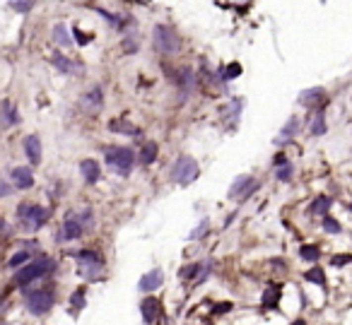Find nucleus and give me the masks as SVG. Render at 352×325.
Returning <instances> with one entry per match:
<instances>
[{
    "label": "nucleus",
    "instance_id": "nucleus-19",
    "mask_svg": "<svg viewBox=\"0 0 352 325\" xmlns=\"http://www.w3.org/2000/svg\"><path fill=\"white\" fill-rule=\"evenodd\" d=\"M297 130H299V118H297V116L287 118V123H285L282 130H280V138H275V144H285L287 140H292V138L297 135Z\"/></svg>",
    "mask_w": 352,
    "mask_h": 325
},
{
    "label": "nucleus",
    "instance_id": "nucleus-14",
    "mask_svg": "<svg viewBox=\"0 0 352 325\" xmlns=\"http://www.w3.org/2000/svg\"><path fill=\"white\" fill-rule=\"evenodd\" d=\"M24 154H27V159H29L32 164L41 162V140H39L37 135L24 138Z\"/></svg>",
    "mask_w": 352,
    "mask_h": 325
},
{
    "label": "nucleus",
    "instance_id": "nucleus-33",
    "mask_svg": "<svg viewBox=\"0 0 352 325\" xmlns=\"http://www.w3.org/2000/svg\"><path fill=\"white\" fill-rule=\"evenodd\" d=\"M34 2L37 0H10V7L17 10V12H29L34 7Z\"/></svg>",
    "mask_w": 352,
    "mask_h": 325
},
{
    "label": "nucleus",
    "instance_id": "nucleus-43",
    "mask_svg": "<svg viewBox=\"0 0 352 325\" xmlns=\"http://www.w3.org/2000/svg\"><path fill=\"white\" fill-rule=\"evenodd\" d=\"M290 325H306V323H304V321L299 318V321H292V323H290Z\"/></svg>",
    "mask_w": 352,
    "mask_h": 325
},
{
    "label": "nucleus",
    "instance_id": "nucleus-24",
    "mask_svg": "<svg viewBox=\"0 0 352 325\" xmlns=\"http://www.w3.org/2000/svg\"><path fill=\"white\" fill-rule=\"evenodd\" d=\"M157 149H159V147H157V142H145V144H143L140 157H138V159H140V164H143V166H148V164L154 162V159H157Z\"/></svg>",
    "mask_w": 352,
    "mask_h": 325
},
{
    "label": "nucleus",
    "instance_id": "nucleus-20",
    "mask_svg": "<svg viewBox=\"0 0 352 325\" xmlns=\"http://www.w3.org/2000/svg\"><path fill=\"white\" fill-rule=\"evenodd\" d=\"M201 268H203V265H201V263H193V265H186V268H181V270H179V277H181V279H196V282H201V279H205V275H207V268H205L203 272H201Z\"/></svg>",
    "mask_w": 352,
    "mask_h": 325
},
{
    "label": "nucleus",
    "instance_id": "nucleus-4",
    "mask_svg": "<svg viewBox=\"0 0 352 325\" xmlns=\"http://www.w3.org/2000/svg\"><path fill=\"white\" fill-rule=\"evenodd\" d=\"M51 270H53V260L46 258V255H41V258H37V260H29V263L15 275V284L24 287V284L34 282V279H39V277L49 275Z\"/></svg>",
    "mask_w": 352,
    "mask_h": 325
},
{
    "label": "nucleus",
    "instance_id": "nucleus-7",
    "mask_svg": "<svg viewBox=\"0 0 352 325\" xmlns=\"http://www.w3.org/2000/svg\"><path fill=\"white\" fill-rule=\"evenodd\" d=\"M56 304V291L53 287H41V289H34V291H27V308L32 313H46L51 311V306Z\"/></svg>",
    "mask_w": 352,
    "mask_h": 325
},
{
    "label": "nucleus",
    "instance_id": "nucleus-22",
    "mask_svg": "<svg viewBox=\"0 0 352 325\" xmlns=\"http://www.w3.org/2000/svg\"><path fill=\"white\" fill-rule=\"evenodd\" d=\"M53 65H56V68L63 72V75H73V72L80 70V65H75L73 60H70V58H65L63 53H56V55H53Z\"/></svg>",
    "mask_w": 352,
    "mask_h": 325
},
{
    "label": "nucleus",
    "instance_id": "nucleus-27",
    "mask_svg": "<svg viewBox=\"0 0 352 325\" xmlns=\"http://www.w3.org/2000/svg\"><path fill=\"white\" fill-rule=\"evenodd\" d=\"M326 116L323 111H316V116L311 118V135H326Z\"/></svg>",
    "mask_w": 352,
    "mask_h": 325
},
{
    "label": "nucleus",
    "instance_id": "nucleus-28",
    "mask_svg": "<svg viewBox=\"0 0 352 325\" xmlns=\"http://www.w3.org/2000/svg\"><path fill=\"white\" fill-rule=\"evenodd\" d=\"M85 299H87V289L85 287H77L73 291V296H70V306L73 311H80V308H85Z\"/></svg>",
    "mask_w": 352,
    "mask_h": 325
},
{
    "label": "nucleus",
    "instance_id": "nucleus-44",
    "mask_svg": "<svg viewBox=\"0 0 352 325\" xmlns=\"http://www.w3.org/2000/svg\"><path fill=\"white\" fill-rule=\"evenodd\" d=\"M350 210H352V205H350Z\"/></svg>",
    "mask_w": 352,
    "mask_h": 325
},
{
    "label": "nucleus",
    "instance_id": "nucleus-13",
    "mask_svg": "<svg viewBox=\"0 0 352 325\" xmlns=\"http://www.w3.org/2000/svg\"><path fill=\"white\" fill-rule=\"evenodd\" d=\"M17 123V108L12 106V101H0V126L2 128H12Z\"/></svg>",
    "mask_w": 352,
    "mask_h": 325
},
{
    "label": "nucleus",
    "instance_id": "nucleus-41",
    "mask_svg": "<svg viewBox=\"0 0 352 325\" xmlns=\"http://www.w3.org/2000/svg\"><path fill=\"white\" fill-rule=\"evenodd\" d=\"M5 234H7V224L0 219V236H5Z\"/></svg>",
    "mask_w": 352,
    "mask_h": 325
},
{
    "label": "nucleus",
    "instance_id": "nucleus-36",
    "mask_svg": "<svg viewBox=\"0 0 352 325\" xmlns=\"http://www.w3.org/2000/svg\"><path fill=\"white\" fill-rule=\"evenodd\" d=\"M207 227H210V219H203L198 227H196V232H191V238H201V236L207 234Z\"/></svg>",
    "mask_w": 352,
    "mask_h": 325
},
{
    "label": "nucleus",
    "instance_id": "nucleus-18",
    "mask_svg": "<svg viewBox=\"0 0 352 325\" xmlns=\"http://www.w3.org/2000/svg\"><path fill=\"white\" fill-rule=\"evenodd\" d=\"M109 130H111V133H118V135H138V133H140L128 118H113V121H109Z\"/></svg>",
    "mask_w": 352,
    "mask_h": 325
},
{
    "label": "nucleus",
    "instance_id": "nucleus-35",
    "mask_svg": "<svg viewBox=\"0 0 352 325\" xmlns=\"http://www.w3.org/2000/svg\"><path fill=\"white\" fill-rule=\"evenodd\" d=\"M239 75H241V65H239V63H229V65H227V70L222 72L224 80H234V77H239Z\"/></svg>",
    "mask_w": 352,
    "mask_h": 325
},
{
    "label": "nucleus",
    "instance_id": "nucleus-3",
    "mask_svg": "<svg viewBox=\"0 0 352 325\" xmlns=\"http://www.w3.org/2000/svg\"><path fill=\"white\" fill-rule=\"evenodd\" d=\"M152 41H154V48L164 55L179 53V48H181V39H179L176 32H174L171 27H167V24H154V29H152Z\"/></svg>",
    "mask_w": 352,
    "mask_h": 325
},
{
    "label": "nucleus",
    "instance_id": "nucleus-21",
    "mask_svg": "<svg viewBox=\"0 0 352 325\" xmlns=\"http://www.w3.org/2000/svg\"><path fill=\"white\" fill-rule=\"evenodd\" d=\"M263 306L265 308H278V301H280V284H268L265 291H263Z\"/></svg>",
    "mask_w": 352,
    "mask_h": 325
},
{
    "label": "nucleus",
    "instance_id": "nucleus-32",
    "mask_svg": "<svg viewBox=\"0 0 352 325\" xmlns=\"http://www.w3.org/2000/svg\"><path fill=\"white\" fill-rule=\"evenodd\" d=\"M24 263H29V251H19V253H15V255L10 258L7 268H19V265H24Z\"/></svg>",
    "mask_w": 352,
    "mask_h": 325
},
{
    "label": "nucleus",
    "instance_id": "nucleus-10",
    "mask_svg": "<svg viewBox=\"0 0 352 325\" xmlns=\"http://www.w3.org/2000/svg\"><path fill=\"white\" fill-rule=\"evenodd\" d=\"M162 282H164V272L159 270V268H154V270L145 272V275L140 277L138 289H140V291H154V289L162 287Z\"/></svg>",
    "mask_w": 352,
    "mask_h": 325
},
{
    "label": "nucleus",
    "instance_id": "nucleus-26",
    "mask_svg": "<svg viewBox=\"0 0 352 325\" xmlns=\"http://www.w3.org/2000/svg\"><path fill=\"white\" fill-rule=\"evenodd\" d=\"M331 205H333V200L328 198V195H318V198L311 202V212H314V215H326V212L331 210Z\"/></svg>",
    "mask_w": 352,
    "mask_h": 325
},
{
    "label": "nucleus",
    "instance_id": "nucleus-34",
    "mask_svg": "<svg viewBox=\"0 0 352 325\" xmlns=\"http://www.w3.org/2000/svg\"><path fill=\"white\" fill-rule=\"evenodd\" d=\"M323 229H326L328 234H340V222L326 215V217H323Z\"/></svg>",
    "mask_w": 352,
    "mask_h": 325
},
{
    "label": "nucleus",
    "instance_id": "nucleus-8",
    "mask_svg": "<svg viewBox=\"0 0 352 325\" xmlns=\"http://www.w3.org/2000/svg\"><path fill=\"white\" fill-rule=\"evenodd\" d=\"M256 179L253 176H249V174H244V176H239V179H234V183H232V188H229V198L232 200H246L251 198V193L256 190Z\"/></svg>",
    "mask_w": 352,
    "mask_h": 325
},
{
    "label": "nucleus",
    "instance_id": "nucleus-29",
    "mask_svg": "<svg viewBox=\"0 0 352 325\" xmlns=\"http://www.w3.org/2000/svg\"><path fill=\"white\" fill-rule=\"evenodd\" d=\"M275 179L282 181V183H287V181L292 179V164L290 162H282L275 166Z\"/></svg>",
    "mask_w": 352,
    "mask_h": 325
},
{
    "label": "nucleus",
    "instance_id": "nucleus-16",
    "mask_svg": "<svg viewBox=\"0 0 352 325\" xmlns=\"http://www.w3.org/2000/svg\"><path fill=\"white\" fill-rule=\"evenodd\" d=\"M140 313H143V321L148 325H152L154 321H157V316H159V301L157 299H145L143 304H140Z\"/></svg>",
    "mask_w": 352,
    "mask_h": 325
},
{
    "label": "nucleus",
    "instance_id": "nucleus-6",
    "mask_svg": "<svg viewBox=\"0 0 352 325\" xmlns=\"http://www.w3.org/2000/svg\"><path fill=\"white\" fill-rule=\"evenodd\" d=\"M198 174H201L198 162L193 157H188V154H181L174 162V166H171V181L179 183V186H191L193 181L198 179Z\"/></svg>",
    "mask_w": 352,
    "mask_h": 325
},
{
    "label": "nucleus",
    "instance_id": "nucleus-15",
    "mask_svg": "<svg viewBox=\"0 0 352 325\" xmlns=\"http://www.w3.org/2000/svg\"><path fill=\"white\" fill-rule=\"evenodd\" d=\"M12 183L22 190H27V188L34 186V176H32V171L27 166H17V169H12Z\"/></svg>",
    "mask_w": 352,
    "mask_h": 325
},
{
    "label": "nucleus",
    "instance_id": "nucleus-38",
    "mask_svg": "<svg viewBox=\"0 0 352 325\" xmlns=\"http://www.w3.org/2000/svg\"><path fill=\"white\" fill-rule=\"evenodd\" d=\"M73 34H75V41H77L80 46H85V44H90V41H92V36H90V34H82L77 27L73 29Z\"/></svg>",
    "mask_w": 352,
    "mask_h": 325
},
{
    "label": "nucleus",
    "instance_id": "nucleus-2",
    "mask_svg": "<svg viewBox=\"0 0 352 325\" xmlns=\"http://www.w3.org/2000/svg\"><path fill=\"white\" fill-rule=\"evenodd\" d=\"M106 164L113 174L128 176L133 171V164H135V152L130 147H109L106 149Z\"/></svg>",
    "mask_w": 352,
    "mask_h": 325
},
{
    "label": "nucleus",
    "instance_id": "nucleus-5",
    "mask_svg": "<svg viewBox=\"0 0 352 325\" xmlns=\"http://www.w3.org/2000/svg\"><path fill=\"white\" fill-rule=\"evenodd\" d=\"M17 219L22 222V227L27 232H37L46 224L49 219V210L46 207H39V205H29V202H22L17 207Z\"/></svg>",
    "mask_w": 352,
    "mask_h": 325
},
{
    "label": "nucleus",
    "instance_id": "nucleus-1",
    "mask_svg": "<svg viewBox=\"0 0 352 325\" xmlns=\"http://www.w3.org/2000/svg\"><path fill=\"white\" fill-rule=\"evenodd\" d=\"M75 260H77V272L85 277V279H99L104 275V258L99 255L97 251H77L75 253Z\"/></svg>",
    "mask_w": 352,
    "mask_h": 325
},
{
    "label": "nucleus",
    "instance_id": "nucleus-37",
    "mask_svg": "<svg viewBox=\"0 0 352 325\" xmlns=\"http://www.w3.org/2000/svg\"><path fill=\"white\" fill-rule=\"evenodd\" d=\"M350 263H352V255H333L331 258L333 268H343V265H350Z\"/></svg>",
    "mask_w": 352,
    "mask_h": 325
},
{
    "label": "nucleus",
    "instance_id": "nucleus-12",
    "mask_svg": "<svg viewBox=\"0 0 352 325\" xmlns=\"http://www.w3.org/2000/svg\"><path fill=\"white\" fill-rule=\"evenodd\" d=\"M101 104H104V92H101V87H92V90L82 96V106L87 108V111H92V113L99 111Z\"/></svg>",
    "mask_w": 352,
    "mask_h": 325
},
{
    "label": "nucleus",
    "instance_id": "nucleus-42",
    "mask_svg": "<svg viewBox=\"0 0 352 325\" xmlns=\"http://www.w3.org/2000/svg\"><path fill=\"white\" fill-rule=\"evenodd\" d=\"M133 2H140V5H150L152 0H133Z\"/></svg>",
    "mask_w": 352,
    "mask_h": 325
},
{
    "label": "nucleus",
    "instance_id": "nucleus-30",
    "mask_svg": "<svg viewBox=\"0 0 352 325\" xmlns=\"http://www.w3.org/2000/svg\"><path fill=\"white\" fill-rule=\"evenodd\" d=\"M309 282H314V284H318V287H326V272L321 270V268H311V270L304 275Z\"/></svg>",
    "mask_w": 352,
    "mask_h": 325
},
{
    "label": "nucleus",
    "instance_id": "nucleus-17",
    "mask_svg": "<svg viewBox=\"0 0 352 325\" xmlns=\"http://www.w3.org/2000/svg\"><path fill=\"white\" fill-rule=\"evenodd\" d=\"M80 171H82V179L87 181V183H97L99 176H101V166L94 162V159H85V162L80 164Z\"/></svg>",
    "mask_w": 352,
    "mask_h": 325
},
{
    "label": "nucleus",
    "instance_id": "nucleus-39",
    "mask_svg": "<svg viewBox=\"0 0 352 325\" xmlns=\"http://www.w3.org/2000/svg\"><path fill=\"white\" fill-rule=\"evenodd\" d=\"M212 311H215V313H229V311H232V304H229V301H222V304H217Z\"/></svg>",
    "mask_w": 352,
    "mask_h": 325
},
{
    "label": "nucleus",
    "instance_id": "nucleus-23",
    "mask_svg": "<svg viewBox=\"0 0 352 325\" xmlns=\"http://www.w3.org/2000/svg\"><path fill=\"white\" fill-rule=\"evenodd\" d=\"M321 99H323V90H321V87H316V90L302 92V96H299V104H302V106H316Z\"/></svg>",
    "mask_w": 352,
    "mask_h": 325
},
{
    "label": "nucleus",
    "instance_id": "nucleus-25",
    "mask_svg": "<svg viewBox=\"0 0 352 325\" xmlns=\"http://www.w3.org/2000/svg\"><path fill=\"white\" fill-rule=\"evenodd\" d=\"M53 41H56L58 46H63V48H68V46L73 44V39L68 34L65 24H56V27H53Z\"/></svg>",
    "mask_w": 352,
    "mask_h": 325
},
{
    "label": "nucleus",
    "instance_id": "nucleus-40",
    "mask_svg": "<svg viewBox=\"0 0 352 325\" xmlns=\"http://www.w3.org/2000/svg\"><path fill=\"white\" fill-rule=\"evenodd\" d=\"M10 193H12V190H10V186L0 179V198H5V195H10Z\"/></svg>",
    "mask_w": 352,
    "mask_h": 325
},
{
    "label": "nucleus",
    "instance_id": "nucleus-11",
    "mask_svg": "<svg viewBox=\"0 0 352 325\" xmlns=\"http://www.w3.org/2000/svg\"><path fill=\"white\" fill-rule=\"evenodd\" d=\"M239 111H241V101H239V99H232V101H229V104H227V106L220 111V113H222L220 118L224 121V126L229 128V130H234V128H237V121H239Z\"/></svg>",
    "mask_w": 352,
    "mask_h": 325
},
{
    "label": "nucleus",
    "instance_id": "nucleus-31",
    "mask_svg": "<svg viewBox=\"0 0 352 325\" xmlns=\"http://www.w3.org/2000/svg\"><path fill=\"white\" fill-rule=\"evenodd\" d=\"M299 255H302V260H309V263H316V260L321 258V251H318L316 246H304V248L299 251Z\"/></svg>",
    "mask_w": 352,
    "mask_h": 325
},
{
    "label": "nucleus",
    "instance_id": "nucleus-9",
    "mask_svg": "<svg viewBox=\"0 0 352 325\" xmlns=\"http://www.w3.org/2000/svg\"><path fill=\"white\" fill-rule=\"evenodd\" d=\"M82 232H85V224H82L80 215L70 212V215L65 217V222H63V229H60L58 238H60V241H75V238L82 236Z\"/></svg>",
    "mask_w": 352,
    "mask_h": 325
}]
</instances>
